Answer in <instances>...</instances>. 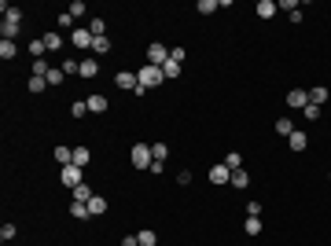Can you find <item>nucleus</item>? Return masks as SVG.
<instances>
[{
  "label": "nucleus",
  "mask_w": 331,
  "mask_h": 246,
  "mask_svg": "<svg viewBox=\"0 0 331 246\" xmlns=\"http://www.w3.org/2000/svg\"><path fill=\"white\" fill-rule=\"evenodd\" d=\"M70 114H74V118H85V114H89V103H85V99L70 103Z\"/></svg>",
  "instance_id": "cd10ccee"
},
{
  "label": "nucleus",
  "mask_w": 331,
  "mask_h": 246,
  "mask_svg": "<svg viewBox=\"0 0 331 246\" xmlns=\"http://www.w3.org/2000/svg\"><path fill=\"white\" fill-rule=\"evenodd\" d=\"M276 132H280V136H291V132H295V125H291V118H280V121H276Z\"/></svg>",
  "instance_id": "2f4dec72"
},
{
  "label": "nucleus",
  "mask_w": 331,
  "mask_h": 246,
  "mask_svg": "<svg viewBox=\"0 0 331 246\" xmlns=\"http://www.w3.org/2000/svg\"><path fill=\"white\" fill-rule=\"evenodd\" d=\"M147 63H151V66H166V63H169V48H166L162 41H151V44H147Z\"/></svg>",
  "instance_id": "7ed1b4c3"
},
{
  "label": "nucleus",
  "mask_w": 331,
  "mask_h": 246,
  "mask_svg": "<svg viewBox=\"0 0 331 246\" xmlns=\"http://www.w3.org/2000/svg\"><path fill=\"white\" fill-rule=\"evenodd\" d=\"M44 52H48V44H44V41H30V55H33V63L41 59Z\"/></svg>",
  "instance_id": "a878e982"
},
{
  "label": "nucleus",
  "mask_w": 331,
  "mask_h": 246,
  "mask_svg": "<svg viewBox=\"0 0 331 246\" xmlns=\"http://www.w3.org/2000/svg\"><path fill=\"white\" fill-rule=\"evenodd\" d=\"M89 158H92V155H89V147H74V165H81V169H85V165H89Z\"/></svg>",
  "instance_id": "4be33fe9"
},
{
  "label": "nucleus",
  "mask_w": 331,
  "mask_h": 246,
  "mask_svg": "<svg viewBox=\"0 0 331 246\" xmlns=\"http://www.w3.org/2000/svg\"><path fill=\"white\" fill-rule=\"evenodd\" d=\"M66 11H70L74 18H81V15H85V4H81V0H74V4H70V7H66Z\"/></svg>",
  "instance_id": "4c0bfd02"
},
{
  "label": "nucleus",
  "mask_w": 331,
  "mask_h": 246,
  "mask_svg": "<svg viewBox=\"0 0 331 246\" xmlns=\"http://www.w3.org/2000/svg\"><path fill=\"white\" fill-rule=\"evenodd\" d=\"M41 41L48 44V52H59V48H63V33H55V30H52V33H44Z\"/></svg>",
  "instance_id": "4468645a"
},
{
  "label": "nucleus",
  "mask_w": 331,
  "mask_h": 246,
  "mask_svg": "<svg viewBox=\"0 0 331 246\" xmlns=\"http://www.w3.org/2000/svg\"><path fill=\"white\" fill-rule=\"evenodd\" d=\"M195 11H199V15H214V11H217V4H214V0H199Z\"/></svg>",
  "instance_id": "bb28decb"
},
{
  "label": "nucleus",
  "mask_w": 331,
  "mask_h": 246,
  "mask_svg": "<svg viewBox=\"0 0 331 246\" xmlns=\"http://www.w3.org/2000/svg\"><path fill=\"white\" fill-rule=\"evenodd\" d=\"M55 162H59V165H70V162H74V151H70V147H55Z\"/></svg>",
  "instance_id": "412c9836"
},
{
  "label": "nucleus",
  "mask_w": 331,
  "mask_h": 246,
  "mask_svg": "<svg viewBox=\"0 0 331 246\" xmlns=\"http://www.w3.org/2000/svg\"><path fill=\"white\" fill-rule=\"evenodd\" d=\"M129 162L136 165V169H151L155 155H151V147H147V144H132V151H129Z\"/></svg>",
  "instance_id": "f03ea898"
},
{
  "label": "nucleus",
  "mask_w": 331,
  "mask_h": 246,
  "mask_svg": "<svg viewBox=\"0 0 331 246\" xmlns=\"http://www.w3.org/2000/svg\"><path fill=\"white\" fill-rule=\"evenodd\" d=\"M85 206H89V213H92V217L107 213V198H103V195H92V198H89V202H85Z\"/></svg>",
  "instance_id": "1a4fd4ad"
},
{
  "label": "nucleus",
  "mask_w": 331,
  "mask_h": 246,
  "mask_svg": "<svg viewBox=\"0 0 331 246\" xmlns=\"http://www.w3.org/2000/svg\"><path fill=\"white\" fill-rule=\"evenodd\" d=\"M18 55V44L15 41H0V59H15Z\"/></svg>",
  "instance_id": "2eb2a0df"
},
{
  "label": "nucleus",
  "mask_w": 331,
  "mask_h": 246,
  "mask_svg": "<svg viewBox=\"0 0 331 246\" xmlns=\"http://www.w3.org/2000/svg\"><path fill=\"white\" fill-rule=\"evenodd\" d=\"M92 52H110V41H107V37H96V41H92Z\"/></svg>",
  "instance_id": "72a5a7b5"
},
{
  "label": "nucleus",
  "mask_w": 331,
  "mask_h": 246,
  "mask_svg": "<svg viewBox=\"0 0 331 246\" xmlns=\"http://www.w3.org/2000/svg\"><path fill=\"white\" fill-rule=\"evenodd\" d=\"M70 217H78V221H89V206H85V202H70Z\"/></svg>",
  "instance_id": "aec40b11"
},
{
  "label": "nucleus",
  "mask_w": 331,
  "mask_h": 246,
  "mask_svg": "<svg viewBox=\"0 0 331 246\" xmlns=\"http://www.w3.org/2000/svg\"><path fill=\"white\" fill-rule=\"evenodd\" d=\"M287 107H291V110H306V107H309V92H306V88H291V92H287Z\"/></svg>",
  "instance_id": "423d86ee"
},
{
  "label": "nucleus",
  "mask_w": 331,
  "mask_h": 246,
  "mask_svg": "<svg viewBox=\"0 0 331 246\" xmlns=\"http://www.w3.org/2000/svg\"><path fill=\"white\" fill-rule=\"evenodd\" d=\"M136 78H140V88L147 92V88H155V84H162L166 74H162V66H151V63H147L144 70H136Z\"/></svg>",
  "instance_id": "f257e3e1"
},
{
  "label": "nucleus",
  "mask_w": 331,
  "mask_h": 246,
  "mask_svg": "<svg viewBox=\"0 0 331 246\" xmlns=\"http://www.w3.org/2000/svg\"><path fill=\"white\" fill-rule=\"evenodd\" d=\"M81 78H96V74H100V66H96V59H81Z\"/></svg>",
  "instance_id": "dca6fc26"
},
{
  "label": "nucleus",
  "mask_w": 331,
  "mask_h": 246,
  "mask_svg": "<svg viewBox=\"0 0 331 246\" xmlns=\"http://www.w3.org/2000/svg\"><path fill=\"white\" fill-rule=\"evenodd\" d=\"M114 84H118L121 92H136V88H140V78H136L132 70H118V74H114Z\"/></svg>",
  "instance_id": "20e7f679"
},
{
  "label": "nucleus",
  "mask_w": 331,
  "mask_h": 246,
  "mask_svg": "<svg viewBox=\"0 0 331 246\" xmlns=\"http://www.w3.org/2000/svg\"><path fill=\"white\" fill-rule=\"evenodd\" d=\"M136 239H140V246H155V243H158V239H155V232H151V228H144V232L136 235Z\"/></svg>",
  "instance_id": "473e14b6"
},
{
  "label": "nucleus",
  "mask_w": 331,
  "mask_h": 246,
  "mask_svg": "<svg viewBox=\"0 0 331 246\" xmlns=\"http://www.w3.org/2000/svg\"><path fill=\"white\" fill-rule=\"evenodd\" d=\"M59 26H63V30H66V26H74V15H70V11H63V15H59Z\"/></svg>",
  "instance_id": "58836bf2"
},
{
  "label": "nucleus",
  "mask_w": 331,
  "mask_h": 246,
  "mask_svg": "<svg viewBox=\"0 0 331 246\" xmlns=\"http://www.w3.org/2000/svg\"><path fill=\"white\" fill-rule=\"evenodd\" d=\"M89 30H92V37H103V33H107V22H103V18H92Z\"/></svg>",
  "instance_id": "c85d7f7f"
},
{
  "label": "nucleus",
  "mask_w": 331,
  "mask_h": 246,
  "mask_svg": "<svg viewBox=\"0 0 331 246\" xmlns=\"http://www.w3.org/2000/svg\"><path fill=\"white\" fill-rule=\"evenodd\" d=\"M243 228H247V235H258V232H261V221H258V217H247V221H243Z\"/></svg>",
  "instance_id": "c756f323"
},
{
  "label": "nucleus",
  "mask_w": 331,
  "mask_h": 246,
  "mask_svg": "<svg viewBox=\"0 0 331 246\" xmlns=\"http://www.w3.org/2000/svg\"><path fill=\"white\" fill-rule=\"evenodd\" d=\"M181 66H184L181 59H173V55H169V63L162 66V74H166V78H181V74H184V70H181Z\"/></svg>",
  "instance_id": "ddd939ff"
},
{
  "label": "nucleus",
  "mask_w": 331,
  "mask_h": 246,
  "mask_svg": "<svg viewBox=\"0 0 331 246\" xmlns=\"http://www.w3.org/2000/svg\"><path fill=\"white\" fill-rule=\"evenodd\" d=\"M309 103H317V107H320V103H328V88H324V84L309 88Z\"/></svg>",
  "instance_id": "6ab92c4d"
},
{
  "label": "nucleus",
  "mask_w": 331,
  "mask_h": 246,
  "mask_svg": "<svg viewBox=\"0 0 331 246\" xmlns=\"http://www.w3.org/2000/svg\"><path fill=\"white\" fill-rule=\"evenodd\" d=\"M302 114H306V121H317V118H320V107H317V103H309Z\"/></svg>",
  "instance_id": "c9c22d12"
},
{
  "label": "nucleus",
  "mask_w": 331,
  "mask_h": 246,
  "mask_svg": "<svg viewBox=\"0 0 331 246\" xmlns=\"http://www.w3.org/2000/svg\"><path fill=\"white\" fill-rule=\"evenodd\" d=\"M247 184H250L247 169H235V173H232V187H247Z\"/></svg>",
  "instance_id": "393cba45"
},
{
  "label": "nucleus",
  "mask_w": 331,
  "mask_h": 246,
  "mask_svg": "<svg viewBox=\"0 0 331 246\" xmlns=\"http://www.w3.org/2000/svg\"><path fill=\"white\" fill-rule=\"evenodd\" d=\"M15 232H18L15 224H4V228H0V239H4V243H7V239H15Z\"/></svg>",
  "instance_id": "e433bc0d"
},
{
  "label": "nucleus",
  "mask_w": 331,
  "mask_h": 246,
  "mask_svg": "<svg viewBox=\"0 0 331 246\" xmlns=\"http://www.w3.org/2000/svg\"><path fill=\"white\" fill-rule=\"evenodd\" d=\"M224 165H228L232 173H235V169L243 165V155H239V151H228V155H224Z\"/></svg>",
  "instance_id": "b1692460"
},
{
  "label": "nucleus",
  "mask_w": 331,
  "mask_h": 246,
  "mask_svg": "<svg viewBox=\"0 0 331 246\" xmlns=\"http://www.w3.org/2000/svg\"><path fill=\"white\" fill-rule=\"evenodd\" d=\"M287 144H291V151H306L309 136H306V132H302V129H295V132H291V136H287Z\"/></svg>",
  "instance_id": "9d476101"
},
{
  "label": "nucleus",
  "mask_w": 331,
  "mask_h": 246,
  "mask_svg": "<svg viewBox=\"0 0 331 246\" xmlns=\"http://www.w3.org/2000/svg\"><path fill=\"white\" fill-rule=\"evenodd\" d=\"M44 78H48V84H63V66H52Z\"/></svg>",
  "instance_id": "7c9ffc66"
},
{
  "label": "nucleus",
  "mask_w": 331,
  "mask_h": 246,
  "mask_svg": "<svg viewBox=\"0 0 331 246\" xmlns=\"http://www.w3.org/2000/svg\"><path fill=\"white\" fill-rule=\"evenodd\" d=\"M89 198H92V187H89V184H78V187H74V202H89Z\"/></svg>",
  "instance_id": "5701e85b"
},
{
  "label": "nucleus",
  "mask_w": 331,
  "mask_h": 246,
  "mask_svg": "<svg viewBox=\"0 0 331 246\" xmlns=\"http://www.w3.org/2000/svg\"><path fill=\"white\" fill-rule=\"evenodd\" d=\"M18 30H22V22H11V18H4V41H15Z\"/></svg>",
  "instance_id": "f3484780"
},
{
  "label": "nucleus",
  "mask_w": 331,
  "mask_h": 246,
  "mask_svg": "<svg viewBox=\"0 0 331 246\" xmlns=\"http://www.w3.org/2000/svg\"><path fill=\"white\" fill-rule=\"evenodd\" d=\"M44 88H48V78H41V74H33V78H30V92H33V96H41Z\"/></svg>",
  "instance_id": "a211bd4d"
},
{
  "label": "nucleus",
  "mask_w": 331,
  "mask_h": 246,
  "mask_svg": "<svg viewBox=\"0 0 331 246\" xmlns=\"http://www.w3.org/2000/svg\"><path fill=\"white\" fill-rule=\"evenodd\" d=\"M59 180H63L66 187H78V184H85V180H81V165H74V162H70V165H63Z\"/></svg>",
  "instance_id": "0eeeda50"
},
{
  "label": "nucleus",
  "mask_w": 331,
  "mask_h": 246,
  "mask_svg": "<svg viewBox=\"0 0 331 246\" xmlns=\"http://www.w3.org/2000/svg\"><path fill=\"white\" fill-rule=\"evenodd\" d=\"M151 155H155V162H162V158L169 155V147L166 144H155V147H151Z\"/></svg>",
  "instance_id": "f704fd0d"
},
{
  "label": "nucleus",
  "mask_w": 331,
  "mask_h": 246,
  "mask_svg": "<svg viewBox=\"0 0 331 246\" xmlns=\"http://www.w3.org/2000/svg\"><path fill=\"white\" fill-rule=\"evenodd\" d=\"M85 103H89L92 114H103V110H107V96H100V92L96 96H85Z\"/></svg>",
  "instance_id": "9b49d317"
},
{
  "label": "nucleus",
  "mask_w": 331,
  "mask_h": 246,
  "mask_svg": "<svg viewBox=\"0 0 331 246\" xmlns=\"http://www.w3.org/2000/svg\"><path fill=\"white\" fill-rule=\"evenodd\" d=\"M210 184H232V169L224 165V162L214 165V169H210Z\"/></svg>",
  "instance_id": "6e6552de"
},
{
  "label": "nucleus",
  "mask_w": 331,
  "mask_h": 246,
  "mask_svg": "<svg viewBox=\"0 0 331 246\" xmlns=\"http://www.w3.org/2000/svg\"><path fill=\"white\" fill-rule=\"evenodd\" d=\"M121 246H140V239H136V235H125V239H121Z\"/></svg>",
  "instance_id": "ea45409f"
},
{
  "label": "nucleus",
  "mask_w": 331,
  "mask_h": 246,
  "mask_svg": "<svg viewBox=\"0 0 331 246\" xmlns=\"http://www.w3.org/2000/svg\"><path fill=\"white\" fill-rule=\"evenodd\" d=\"M276 7H280L276 0H258V7H254V11H258L261 18H272V15H276Z\"/></svg>",
  "instance_id": "f8f14e48"
},
{
  "label": "nucleus",
  "mask_w": 331,
  "mask_h": 246,
  "mask_svg": "<svg viewBox=\"0 0 331 246\" xmlns=\"http://www.w3.org/2000/svg\"><path fill=\"white\" fill-rule=\"evenodd\" d=\"M92 41H96V37H92L89 26H78V30L70 33V44H74V48H92Z\"/></svg>",
  "instance_id": "39448f33"
}]
</instances>
